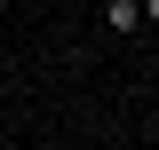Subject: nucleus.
<instances>
[{
	"label": "nucleus",
	"mask_w": 159,
	"mask_h": 150,
	"mask_svg": "<svg viewBox=\"0 0 159 150\" xmlns=\"http://www.w3.org/2000/svg\"><path fill=\"white\" fill-rule=\"evenodd\" d=\"M103 24H111V32H143V0H111Z\"/></svg>",
	"instance_id": "1"
},
{
	"label": "nucleus",
	"mask_w": 159,
	"mask_h": 150,
	"mask_svg": "<svg viewBox=\"0 0 159 150\" xmlns=\"http://www.w3.org/2000/svg\"><path fill=\"white\" fill-rule=\"evenodd\" d=\"M143 24H159V0H143Z\"/></svg>",
	"instance_id": "2"
}]
</instances>
